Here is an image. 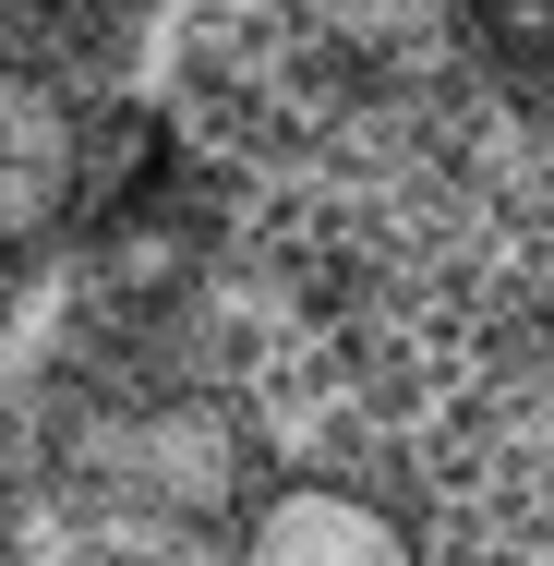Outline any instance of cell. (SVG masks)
Segmentation results:
<instances>
[{"label": "cell", "mask_w": 554, "mask_h": 566, "mask_svg": "<svg viewBox=\"0 0 554 566\" xmlns=\"http://www.w3.org/2000/svg\"><path fill=\"white\" fill-rule=\"evenodd\" d=\"M61 206H73V109L0 73V241H36Z\"/></svg>", "instance_id": "1"}, {"label": "cell", "mask_w": 554, "mask_h": 566, "mask_svg": "<svg viewBox=\"0 0 554 566\" xmlns=\"http://www.w3.org/2000/svg\"><path fill=\"white\" fill-rule=\"evenodd\" d=\"M253 566H410V543L362 494H278L253 518Z\"/></svg>", "instance_id": "2"}, {"label": "cell", "mask_w": 554, "mask_h": 566, "mask_svg": "<svg viewBox=\"0 0 554 566\" xmlns=\"http://www.w3.org/2000/svg\"><path fill=\"white\" fill-rule=\"evenodd\" d=\"M157 494H169V506H218L229 494V434L218 422H157Z\"/></svg>", "instance_id": "3"}]
</instances>
